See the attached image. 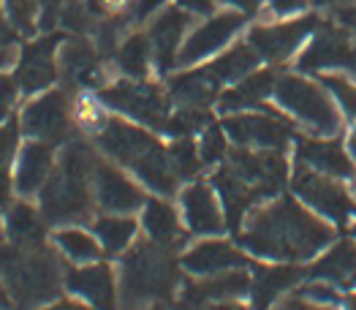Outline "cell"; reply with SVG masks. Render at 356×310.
Here are the masks:
<instances>
[{"label": "cell", "mask_w": 356, "mask_h": 310, "mask_svg": "<svg viewBox=\"0 0 356 310\" xmlns=\"http://www.w3.org/2000/svg\"><path fill=\"white\" fill-rule=\"evenodd\" d=\"M297 163L337 180L354 177V158L334 136H310L297 142Z\"/></svg>", "instance_id": "19"}, {"label": "cell", "mask_w": 356, "mask_h": 310, "mask_svg": "<svg viewBox=\"0 0 356 310\" xmlns=\"http://www.w3.org/2000/svg\"><path fill=\"white\" fill-rule=\"evenodd\" d=\"M19 93H22V90H19L17 79H11V76H0V120L8 117V112L14 109L17 95Z\"/></svg>", "instance_id": "38"}, {"label": "cell", "mask_w": 356, "mask_h": 310, "mask_svg": "<svg viewBox=\"0 0 356 310\" xmlns=\"http://www.w3.org/2000/svg\"><path fill=\"white\" fill-rule=\"evenodd\" d=\"M3 8H6L8 22L25 35H30L41 22V3L38 0H3Z\"/></svg>", "instance_id": "35"}, {"label": "cell", "mask_w": 356, "mask_h": 310, "mask_svg": "<svg viewBox=\"0 0 356 310\" xmlns=\"http://www.w3.org/2000/svg\"><path fill=\"white\" fill-rule=\"evenodd\" d=\"M351 288H356V275H354V280H351Z\"/></svg>", "instance_id": "52"}, {"label": "cell", "mask_w": 356, "mask_h": 310, "mask_svg": "<svg viewBox=\"0 0 356 310\" xmlns=\"http://www.w3.org/2000/svg\"><path fill=\"white\" fill-rule=\"evenodd\" d=\"M169 158H172V166L177 172L179 180H191L199 174V169L204 166L202 155H199V145H193L188 136H179L175 142V147L169 150Z\"/></svg>", "instance_id": "34"}, {"label": "cell", "mask_w": 356, "mask_h": 310, "mask_svg": "<svg viewBox=\"0 0 356 310\" xmlns=\"http://www.w3.org/2000/svg\"><path fill=\"white\" fill-rule=\"evenodd\" d=\"M351 237H354V240H356V220H354V223H351Z\"/></svg>", "instance_id": "51"}, {"label": "cell", "mask_w": 356, "mask_h": 310, "mask_svg": "<svg viewBox=\"0 0 356 310\" xmlns=\"http://www.w3.org/2000/svg\"><path fill=\"white\" fill-rule=\"evenodd\" d=\"M267 6L275 17H294L307 8V0H267Z\"/></svg>", "instance_id": "39"}, {"label": "cell", "mask_w": 356, "mask_h": 310, "mask_svg": "<svg viewBox=\"0 0 356 310\" xmlns=\"http://www.w3.org/2000/svg\"><path fill=\"white\" fill-rule=\"evenodd\" d=\"M101 101L147 128H166L172 117L166 95L155 85H145V82H118L115 88L101 93Z\"/></svg>", "instance_id": "9"}, {"label": "cell", "mask_w": 356, "mask_h": 310, "mask_svg": "<svg viewBox=\"0 0 356 310\" xmlns=\"http://www.w3.org/2000/svg\"><path fill=\"white\" fill-rule=\"evenodd\" d=\"M356 275V240L332 243L321 256H316V264L310 267L307 278L329 280L334 286H351Z\"/></svg>", "instance_id": "25"}, {"label": "cell", "mask_w": 356, "mask_h": 310, "mask_svg": "<svg viewBox=\"0 0 356 310\" xmlns=\"http://www.w3.org/2000/svg\"><path fill=\"white\" fill-rule=\"evenodd\" d=\"M98 145L155 193L172 196L177 190L179 177L172 166L169 150L149 131L125 120H106L98 128Z\"/></svg>", "instance_id": "2"}, {"label": "cell", "mask_w": 356, "mask_h": 310, "mask_svg": "<svg viewBox=\"0 0 356 310\" xmlns=\"http://www.w3.org/2000/svg\"><path fill=\"white\" fill-rule=\"evenodd\" d=\"M316 6H348L351 0H313Z\"/></svg>", "instance_id": "49"}, {"label": "cell", "mask_w": 356, "mask_h": 310, "mask_svg": "<svg viewBox=\"0 0 356 310\" xmlns=\"http://www.w3.org/2000/svg\"><path fill=\"white\" fill-rule=\"evenodd\" d=\"M277 310H340V308L318 305V302H310V300H305V297H299V294H297V297H289V300H283Z\"/></svg>", "instance_id": "41"}, {"label": "cell", "mask_w": 356, "mask_h": 310, "mask_svg": "<svg viewBox=\"0 0 356 310\" xmlns=\"http://www.w3.org/2000/svg\"><path fill=\"white\" fill-rule=\"evenodd\" d=\"M340 310H356V288L346 291L343 300H340Z\"/></svg>", "instance_id": "47"}, {"label": "cell", "mask_w": 356, "mask_h": 310, "mask_svg": "<svg viewBox=\"0 0 356 310\" xmlns=\"http://www.w3.org/2000/svg\"><path fill=\"white\" fill-rule=\"evenodd\" d=\"M175 291V270L158 245H136L122 259V294L128 302H155Z\"/></svg>", "instance_id": "6"}, {"label": "cell", "mask_w": 356, "mask_h": 310, "mask_svg": "<svg viewBox=\"0 0 356 310\" xmlns=\"http://www.w3.org/2000/svg\"><path fill=\"white\" fill-rule=\"evenodd\" d=\"M220 6H229L232 11H239V14H253V11H259V6H261V0H218Z\"/></svg>", "instance_id": "43"}, {"label": "cell", "mask_w": 356, "mask_h": 310, "mask_svg": "<svg viewBox=\"0 0 356 310\" xmlns=\"http://www.w3.org/2000/svg\"><path fill=\"white\" fill-rule=\"evenodd\" d=\"M346 150H348V155L356 161V120H354V128L348 131V139H346Z\"/></svg>", "instance_id": "48"}, {"label": "cell", "mask_w": 356, "mask_h": 310, "mask_svg": "<svg viewBox=\"0 0 356 310\" xmlns=\"http://www.w3.org/2000/svg\"><path fill=\"white\" fill-rule=\"evenodd\" d=\"M149 63H152V44H149V35L134 33V35H128V38L120 44L118 65L131 76V79L147 76Z\"/></svg>", "instance_id": "32"}, {"label": "cell", "mask_w": 356, "mask_h": 310, "mask_svg": "<svg viewBox=\"0 0 356 310\" xmlns=\"http://www.w3.org/2000/svg\"><path fill=\"white\" fill-rule=\"evenodd\" d=\"M259 60H261V58L256 55V49H253L250 44H237V47L226 49L218 60H212L209 65H204V74L223 90L226 85H234L242 76H248L250 71H256Z\"/></svg>", "instance_id": "28"}, {"label": "cell", "mask_w": 356, "mask_h": 310, "mask_svg": "<svg viewBox=\"0 0 356 310\" xmlns=\"http://www.w3.org/2000/svg\"><path fill=\"white\" fill-rule=\"evenodd\" d=\"M95 158L85 145L74 142L60 155L47 186L41 188V213L47 223H79L92 215V169Z\"/></svg>", "instance_id": "3"}, {"label": "cell", "mask_w": 356, "mask_h": 310, "mask_svg": "<svg viewBox=\"0 0 356 310\" xmlns=\"http://www.w3.org/2000/svg\"><path fill=\"white\" fill-rule=\"evenodd\" d=\"M291 186L299 202L332 226H351L356 220V202L348 193V188L343 186V180L297 163Z\"/></svg>", "instance_id": "7"}, {"label": "cell", "mask_w": 356, "mask_h": 310, "mask_svg": "<svg viewBox=\"0 0 356 310\" xmlns=\"http://www.w3.org/2000/svg\"><path fill=\"white\" fill-rule=\"evenodd\" d=\"M307 272L289 261H275V264H261L250 275V300L256 310H269L275 302H280L291 288H297L299 280Z\"/></svg>", "instance_id": "21"}, {"label": "cell", "mask_w": 356, "mask_h": 310, "mask_svg": "<svg viewBox=\"0 0 356 310\" xmlns=\"http://www.w3.org/2000/svg\"><path fill=\"white\" fill-rule=\"evenodd\" d=\"M334 229L299 199H272L250 210L239 226V245L267 261H310L332 245Z\"/></svg>", "instance_id": "1"}, {"label": "cell", "mask_w": 356, "mask_h": 310, "mask_svg": "<svg viewBox=\"0 0 356 310\" xmlns=\"http://www.w3.org/2000/svg\"><path fill=\"white\" fill-rule=\"evenodd\" d=\"M202 310H250L245 302L239 300H215V302H207Z\"/></svg>", "instance_id": "44"}, {"label": "cell", "mask_w": 356, "mask_h": 310, "mask_svg": "<svg viewBox=\"0 0 356 310\" xmlns=\"http://www.w3.org/2000/svg\"><path fill=\"white\" fill-rule=\"evenodd\" d=\"M41 3V28H52L55 22H58L60 11H63V6H65V0H38Z\"/></svg>", "instance_id": "40"}, {"label": "cell", "mask_w": 356, "mask_h": 310, "mask_svg": "<svg viewBox=\"0 0 356 310\" xmlns=\"http://www.w3.org/2000/svg\"><path fill=\"white\" fill-rule=\"evenodd\" d=\"M226 131L223 125H207L202 131V139H199V155L204 161V166H212V163H220L229 150H226Z\"/></svg>", "instance_id": "36"}, {"label": "cell", "mask_w": 356, "mask_h": 310, "mask_svg": "<svg viewBox=\"0 0 356 310\" xmlns=\"http://www.w3.org/2000/svg\"><path fill=\"white\" fill-rule=\"evenodd\" d=\"M0 278L17 308L30 310L55 300L65 283L60 261L41 245H14L0 250Z\"/></svg>", "instance_id": "4"}, {"label": "cell", "mask_w": 356, "mask_h": 310, "mask_svg": "<svg viewBox=\"0 0 356 310\" xmlns=\"http://www.w3.org/2000/svg\"><path fill=\"white\" fill-rule=\"evenodd\" d=\"M44 310H92L88 302H79V300H58L52 305H47Z\"/></svg>", "instance_id": "45"}, {"label": "cell", "mask_w": 356, "mask_h": 310, "mask_svg": "<svg viewBox=\"0 0 356 310\" xmlns=\"http://www.w3.org/2000/svg\"><path fill=\"white\" fill-rule=\"evenodd\" d=\"M166 0H134V19H149Z\"/></svg>", "instance_id": "42"}, {"label": "cell", "mask_w": 356, "mask_h": 310, "mask_svg": "<svg viewBox=\"0 0 356 310\" xmlns=\"http://www.w3.org/2000/svg\"><path fill=\"white\" fill-rule=\"evenodd\" d=\"M142 226L147 231V240L152 245L163 250L179 248L185 234H182V226H179L177 210L163 202V199H149L145 202V215H142Z\"/></svg>", "instance_id": "24"}, {"label": "cell", "mask_w": 356, "mask_h": 310, "mask_svg": "<svg viewBox=\"0 0 356 310\" xmlns=\"http://www.w3.org/2000/svg\"><path fill=\"white\" fill-rule=\"evenodd\" d=\"M275 82H277L275 71H250L248 76H242L239 82H234L232 88H226L218 95V106L229 115L259 109L275 93Z\"/></svg>", "instance_id": "23"}, {"label": "cell", "mask_w": 356, "mask_h": 310, "mask_svg": "<svg viewBox=\"0 0 356 310\" xmlns=\"http://www.w3.org/2000/svg\"><path fill=\"white\" fill-rule=\"evenodd\" d=\"M58 35H47L38 41H30L19 52L17 60V85L22 93H41L58 79Z\"/></svg>", "instance_id": "17"}, {"label": "cell", "mask_w": 356, "mask_h": 310, "mask_svg": "<svg viewBox=\"0 0 356 310\" xmlns=\"http://www.w3.org/2000/svg\"><path fill=\"white\" fill-rule=\"evenodd\" d=\"M188 11H209L212 8V0H179Z\"/></svg>", "instance_id": "46"}, {"label": "cell", "mask_w": 356, "mask_h": 310, "mask_svg": "<svg viewBox=\"0 0 356 310\" xmlns=\"http://www.w3.org/2000/svg\"><path fill=\"white\" fill-rule=\"evenodd\" d=\"M14 150H17V128L11 123L0 125V172L11 166Z\"/></svg>", "instance_id": "37"}, {"label": "cell", "mask_w": 356, "mask_h": 310, "mask_svg": "<svg viewBox=\"0 0 356 310\" xmlns=\"http://www.w3.org/2000/svg\"><path fill=\"white\" fill-rule=\"evenodd\" d=\"M179 267L193 278H212V275H223L232 270H245L248 256H245V250H239L237 245H232L226 240L207 237L179 256Z\"/></svg>", "instance_id": "16"}, {"label": "cell", "mask_w": 356, "mask_h": 310, "mask_svg": "<svg viewBox=\"0 0 356 310\" xmlns=\"http://www.w3.org/2000/svg\"><path fill=\"white\" fill-rule=\"evenodd\" d=\"M0 310H3V308H0Z\"/></svg>", "instance_id": "54"}, {"label": "cell", "mask_w": 356, "mask_h": 310, "mask_svg": "<svg viewBox=\"0 0 356 310\" xmlns=\"http://www.w3.org/2000/svg\"><path fill=\"white\" fill-rule=\"evenodd\" d=\"M65 288L76 294L82 302H88L92 310H115V272L106 264H79L76 270H68L65 275Z\"/></svg>", "instance_id": "20"}, {"label": "cell", "mask_w": 356, "mask_h": 310, "mask_svg": "<svg viewBox=\"0 0 356 310\" xmlns=\"http://www.w3.org/2000/svg\"><path fill=\"white\" fill-rule=\"evenodd\" d=\"M68 125H71V106H68V98L58 90L38 95L22 112V131L30 139L55 145L68 136Z\"/></svg>", "instance_id": "14"}, {"label": "cell", "mask_w": 356, "mask_h": 310, "mask_svg": "<svg viewBox=\"0 0 356 310\" xmlns=\"http://www.w3.org/2000/svg\"><path fill=\"white\" fill-rule=\"evenodd\" d=\"M147 310H163V308H158V305H152V308H147Z\"/></svg>", "instance_id": "53"}, {"label": "cell", "mask_w": 356, "mask_h": 310, "mask_svg": "<svg viewBox=\"0 0 356 310\" xmlns=\"http://www.w3.org/2000/svg\"><path fill=\"white\" fill-rule=\"evenodd\" d=\"M44 226H47L44 213H38L35 207H30L28 202H19V204H14L6 213V234L14 240V245H25V248L41 245Z\"/></svg>", "instance_id": "29"}, {"label": "cell", "mask_w": 356, "mask_h": 310, "mask_svg": "<svg viewBox=\"0 0 356 310\" xmlns=\"http://www.w3.org/2000/svg\"><path fill=\"white\" fill-rule=\"evenodd\" d=\"M92 196H95V204L101 210L118 213V215L136 213L147 202L145 190L136 186L125 172H120L118 166L101 163V161L92 169Z\"/></svg>", "instance_id": "13"}, {"label": "cell", "mask_w": 356, "mask_h": 310, "mask_svg": "<svg viewBox=\"0 0 356 310\" xmlns=\"http://www.w3.org/2000/svg\"><path fill=\"white\" fill-rule=\"evenodd\" d=\"M313 28H316V17H299V19L275 22V25H256L248 35V44L256 49L261 60L283 63L305 44V38L313 33Z\"/></svg>", "instance_id": "11"}, {"label": "cell", "mask_w": 356, "mask_h": 310, "mask_svg": "<svg viewBox=\"0 0 356 310\" xmlns=\"http://www.w3.org/2000/svg\"><path fill=\"white\" fill-rule=\"evenodd\" d=\"M277 106L291 115L310 136H337L343 125V112L332 101L321 82H313L302 74H283L275 82Z\"/></svg>", "instance_id": "5"}, {"label": "cell", "mask_w": 356, "mask_h": 310, "mask_svg": "<svg viewBox=\"0 0 356 310\" xmlns=\"http://www.w3.org/2000/svg\"><path fill=\"white\" fill-rule=\"evenodd\" d=\"M250 294V275L245 270H232L223 275H212V278H199V283L188 286L185 300L191 305H207L215 300H239Z\"/></svg>", "instance_id": "26"}, {"label": "cell", "mask_w": 356, "mask_h": 310, "mask_svg": "<svg viewBox=\"0 0 356 310\" xmlns=\"http://www.w3.org/2000/svg\"><path fill=\"white\" fill-rule=\"evenodd\" d=\"M220 125L237 147L248 150H286L291 142V125L275 112H234Z\"/></svg>", "instance_id": "8"}, {"label": "cell", "mask_w": 356, "mask_h": 310, "mask_svg": "<svg viewBox=\"0 0 356 310\" xmlns=\"http://www.w3.org/2000/svg\"><path fill=\"white\" fill-rule=\"evenodd\" d=\"M55 248L74 264H92L101 259V243L98 237L88 234L85 229H76V226H65V229H58L55 237H52Z\"/></svg>", "instance_id": "31"}, {"label": "cell", "mask_w": 356, "mask_h": 310, "mask_svg": "<svg viewBox=\"0 0 356 310\" xmlns=\"http://www.w3.org/2000/svg\"><path fill=\"white\" fill-rule=\"evenodd\" d=\"M58 68L65 74V79L71 82H82V85H95L101 79V65L98 55L85 38H71L60 47Z\"/></svg>", "instance_id": "27"}, {"label": "cell", "mask_w": 356, "mask_h": 310, "mask_svg": "<svg viewBox=\"0 0 356 310\" xmlns=\"http://www.w3.org/2000/svg\"><path fill=\"white\" fill-rule=\"evenodd\" d=\"M95 237L106 253L120 256L136 243V220L131 215L106 213L104 218L95 220Z\"/></svg>", "instance_id": "30"}, {"label": "cell", "mask_w": 356, "mask_h": 310, "mask_svg": "<svg viewBox=\"0 0 356 310\" xmlns=\"http://www.w3.org/2000/svg\"><path fill=\"white\" fill-rule=\"evenodd\" d=\"M179 210L185 218V226L193 234L215 237V234H223V229H226V210H223V202H220L215 186L191 183L188 188H182Z\"/></svg>", "instance_id": "15"}, {"label": "cell", "mask_w": 356, "mask_h": 310, "mask_svg": "<svg viewBox=\"0 0 356 310\" xmlns=\"http://www.w3.org/2000/svg\"><path fill=\"white\" fill-rule=\"evenodd\" d=\"M188 28H191V11L185 6H169L155 17L149 28V44H152V60L158 63L161 71L177 65V55Z\"/></svg>", "instance_id": "18"}, {"label": "cell", "mask_w": 356, "mask_h": 310, "mask_svg": "<svg viewBox=\"0 0 356 310\" xmlns=\"http://www.w3.org/2000/svg\"><path fill=\"white\" fill-rule=\"evenodd\" d=\"M11 297H8V288H6V283H3V278H0V308L8 302Z\"/></svg>", "instance_id": "50"}, {"label": "cell", "mask_w": 356, "mask_h": 310, "mask_svg": "<svg viewBox=\"0 0 356 310\" xmlns=\"http://www.w3.org/2000/svg\"><path fill=\"white\" fill-rule=\"evenodd\" d=\"M55 172V150L49 142L30 139L22 145L14 163V188L22 196H35Z\"/></svg>", "instance_id": "22"}, {"label": "cell", "mask_w": 356, "mask_h": 310, "mask_svg": "<svg viewBox=\"0 0 356 310\" xmlns=\"http://www.w3.org/2000/svg\"><path fill=\"white\" fill-rule=\"evenodd\" d=\"M318 82L327 88V93L332 95V101L337 104V109L343 112V117L356 120V82L348 74L340 71H324L318 76Z\"/></svg>", "instance_id": "33"}, {"label": "cell", "mask_w": 356, "mask_h": 310, "mask_svg": "<svg viewBox=\"0 0 356 310\" xmlns=\"http://www.w3.org/2000/svg\"><path fill=\"white\" fill-rule=\"evenodd\" d=\"M242 28H245V14H239V11H220V14L204 19L199 28H193L185 35L182 49L177 55V65H196V63L223 52Z\"/></svg>", "instance_id": "10"}, {"label": "cell", "mask_w": 356, "mask_h": 310, "mask_svg": "<svg viewBox=\"0 0 356 310\" xmlns=\"http://www.w3.org/2000/svg\"><path fill=\"white\" fill-rule=\"evenodd\" d=\"M302 71H340L356 76V44L351 35L337 28L321 31L299 58Z\"/></svg>", "instance_id": "12"}]
</instances>
